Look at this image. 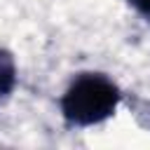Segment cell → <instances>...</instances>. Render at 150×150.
<instances>
[{"instance_id":"6da1fadb","label":"cell","mask_w":150,"mask_h":150,"mask_svg":"<svg viewBox=\"0 0 150 150\" xmlns=\"http://www.w3.org/2000/svg\"><path fill=\"white\" fill-rule=\"evenodd\" d=\"M120 103L117 84L103 73H80L61 96V112L75 127L105 122Z\"/></svg>"},{"instance_id":"7a4b0ae2","label":"cell","mask_w":150,"mask_h":150,"mask_svg":"<svg viewBox=\"0 0 150 150\" xmlns=\"http://www.w3.org/2000/svg\"><path fill=\"white\" fill-rule=\"evenodd\" d=\"M16 87V63L7 49H0V96H9Z\"/></svg>"},{"instance_id":"3957f363","label":"cell","mask_w":150,"mask_h":150,"mask_svg":"<svg viewBox=\"0 0 150 150\" xmlns=\"http://www.w3.org/2000/svg\"><path fill=\"white\" fill-rule=\"evenodd\" d=\"M129 5H134L143 14H150V0H129Z\"/></svg>"}]
</instances>
